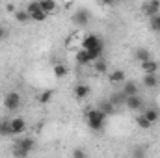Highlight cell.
<instances>
[{
  "label": "cell",
  "mask_w": 160,
  "mask_h": 158,
  "mask_svg": "<svg viewBox=\"0 0 160 158\" xmlns=\"http://www.w3.org/2000/svg\"><path fill=\"white\" fill-rule=\"evenodd\" d=\"M106 119H108V116H106L101 108H93V110H89V112L86 114V123H88V126H89L91 130H97V132L106 126Z\"/></svg>",
  "instance_id": "obj_1"
},
{
  "label": "cell",
  "mask_w": 160,
  "mask_h": 158,
  "mask_svg": "<svg viewBox=\"0 0 160 158\" xmlns=\"http://www.w3.org/2000/svg\"><path fill=\"white\" fill-rule=\"evenodd\" d=\"M34 149H36V141H34L32 138H21V140L15 141L13 155H15V156H28Z\"/></svg>",
  "instance_id": "obj_2"
},
{
  "label": "cell",
  "mask_w": 160,
  "mask_h": 158,
  "mask_svg": "<svg viewBox=\"0 0 160 158\" xmlns=\"http://www.w3.org/2000/svg\"><path fill=\"white\" fill-rule=\"evenodd\" d=\"M21 104H22V99H21V95L17 91L6 93V97H4V108L8 112H17L21 108Z\"/></svg>",
  "instance_id": "obj_3"
},
{
  "label": "cell",
  "mask_w": 160,
  "mask_h": 158,
  "mask_svg": "<svg viewBox=\"0 0 160 158\" xmlns=\"http://www.w3.org/2000/svg\"><path fill=\"white\" fill-rule=\"evenodd\" d=\"M89 21H91V13H89V9H86V7H80V9H77V11L73 13V22H75L77 26H88Z\"/></svg>",
  "instance_id": "obj_4"
},
{
  "label": "cell",
  "mask_w": 160,
  "mask_h": 158,
  "mask_svg": "<svg viewBox=\"0 0 160 158\" xmlns=\"http://www.w3.org/2000/svg\"><path fill=\"white\" fill-rule=\"evenodd\" d=\"M82 48H86V50H93V48H104V43L102 39L99 37V36H95V34H89V36H86L84 41H82Z\"/></svg>",
  "instance_id": "obj_5"
},
{
  "label": "cell",
  "mask_w": 160,
  "mask_h": 158,
  "mask_svg": "<svg viewBox=\"0 0 160 158\" xmlns=\"http://www.w3.org/2000/svg\"><path fill=\"white\" fill-rule=\"evenodd\" d=\"M125 104L128 110L132 112H140L143 108V99L140 95H130V97H125Z\"/></svg>",
  "instance_id": "obj_6"
},
{
  "label": "cell",
  "mask_w": 160,
  "mask_h": 158,
  "mask_svg": "<svg viewBox=\"0 0 160 158\" xmlns=\"http://www.w3.org/2000/svg\"><path fill=\"white\" fill-rule=\"evenodd\" d=\"M142 11L147 15V17H153L160 13V0H147L143 6H142Z\"/></svg>",
  "instance_id": "obj_7"
},
{
  "label": "cell",
  "mask_w": 160,
  "mask_h": 158,
  "mask_svg": "<svg viewBox=\"0 0 160 158\" xmlns=\"http://www.w3.org/2000/svg\"><path fill=\"white\" fill-rule=\"evenodd\" d=\"M138 91H140V87H138V84H136L134 80H125V82H123L121 93H123L125 97H130V95H138Z\"/></svg>",
  "instance_id": "obj_8"
},
{
  "label": "cell",
  "mask_w": 160,
  "mask_h": 158,
  "mask_svg": "<svg viewBox=\"0 0 160 158\" xmlns=\"http://www.w3.org/2000/svg\"><path fill=\"white\" fill-rule=\"evenodd\" d=\"M142 84L147 87V89H155V87H158L160 86V77L157 73H147L143 80H142Z\"/></svg>",
  "instance_id": "obj_9"
},
{
  "label": "cell",
  "mask_w": 160,
  "mask_h": 158,
  "mask_svg": "<svg viewBox=\"0 0 160 158\" xmlns=\"http://www.w3.org/2000/svg\"><path fill=\"white\" fill-rule=\"evenodd\" d=\"M11 130H13L15 136H21L26 130V121L22 117H13L11 119Z\"/></svg>",
  "instance_id": "obj_10"
},
{
  "label": "cell",
  "mask_w": 160,
  "mask_h": 158,
  "mask_svg": "<svg viewBox=\"0 0 160 158\" xmlns=\"http://www.w3.org/2000/svg\"><path fill=\"white\" fill-rule=\"evenodd\" d=\"M140 67H142V71L147 75V73H158V67H160V63L158 62H155V60H145V62H142L140 63Z\"/></svg>",
  "instance_id": "obj_11"
},
{
  "label": "cell",
  "mask_w": 160,
  "mask_h": 158,
  "mask_svg": "<svg viewBox=\"0 0 160 158\" xmlns=\"http://www.w3.org/2000/svg\"><path fill=\"white\" fill-rule=\"evenodd\" d=\"M89 93H91V89H89V86H88V84H78V86L75 87V97H77L78 101L88 99V97H89Z\"/></svg>",
  "instance_id": "obj_12"
},
{
  "label": "cell",
  "mask_w": 160,
  "mask_h": 158,
  "mask_svg": "<svg viewBox=\"0 0 160 158\" xmlns=\"http://www.w3.org/2000/svg\"><path fill=\"white\" fill-rule=\"evenodd\" d=\"M0 136H2V138L13 136V130H11V119H0Z\"/></svg>",
  "instance_id": "obj_13"
},
{
  "label": "cell",
  "mask_w": 160,
  "mask_h": 158,
  "mask_svg": "<svg viewBox=\"0 0 160 158\" xmlns=\"http://www.w3.org/2000/svg\"><path fill=\"white\" fill-rule=\"evenodd\" d=\"M108 80L112 82V84H123L127 77H125V71H121V69H114L110 75H108Z\"/></svg>",
  "instance_id": "obj_14"
},
{
  "label": "cell",
  "mask_w": 160,
  "mask_h": 158,
  "mask_svg": "<svg viewBox=\"0 0 160 158\" xmlns=\"http://www.w3.org/2000/svg\"><path fill=\"white\" fill-rule=\"evenodd\" d=\"M142 114H143L145 117L149 119L153 125H155V123H157V121L160 119V110H157V108H147V110H143Z\"/></svg>",
  "instance_id": "obj_15"
},
{
  "label": "cell",
  "mask_w": 160,
  "mask_h": 158,
  "mask_svg": "<svg viewBox=\"0 0 160 158\" xmlns=\"http://www.w3.org/2000/svg\"><path fill=\"white\" fill-rule=\"evenodd\" d=\"M15 19H17L21 24H26L28 21H32V19H30V13H28L26 9H15Z\"/></svg>",
  "instance_id": "obj_16"
},
{
  "label": "cell",
  "mask_w": 160,
  "mask_h": 158,
  "mask_svg": "<svg viewBox=\"0 0 160 158\" xmlns=\"http://www.w3.org/2000/svg\"><path fill=\"white\" fill-rule=\"evenodd\" d=\"M136 125H138V126H140V128H142V130H149V128H151V126H153V123H151V121H149V119L145 117V116H143V114H140V116H138V117H136Z\"/></svg>",
  "instance_id": "obj_17"
},
{
  "label": "cell",
  "mask_w": 160,
  "mask_h": 158,
  "mask_svg": "<svg viewBox=\"0 0 160 158\" xmlns=\"http://www.w3.org/2000/svg\"><path fill=\"white\" fill-rule=\"evenodd\" d=\"M39 4H41V9L47 11V13H52V11H56V7H58L54 0H39Z\"/></svg>",
  "instance_id": "obj_18"
},
{
  "label": "cell",
  "mask_w": 160,
  "mask_h": 158,
  "mask_svg": "<svg viewBox=\"0 0 160 158\" xmlns=\"http://www.w3.org/2000/svg\"><path fill=\"white\" fill-rule=\"evenodd\" d=\"M149 28H151L153 32L160 34V13L153 15V17H149Z\"/></svg>",
  "instance_id": "obj_19"
},
{
  "label": "cell",
  "mask_w": 160,
  "mask_h": 158,
  "mask_svg": "<svg viewBox=\"0 0 160 158\" xmlns=\"http://www.w3.org/2000/svg\"><path fill=\"white\" fill-rule=\"evenodd\" d=\"M134 58L142 63V62H145V60H149V58H151V52H149L147 48H138V50L134 52Z\"/></svg>",
  "instance_id": "obj_20"
},
{
  "label": "cell",
  "mask_w": 160,
  "mask_h": 158,
  "mask_svg": "<svg viewBox=\"0 0 160 158\" xmlns=\"http://www.w3.org/2000/svg\"><path fill=\"white\" fill-rule=\"evenodd\" d=\"M99 108H101V110H102L106 116H114V114H116V104H114L112 101H106V102H102Z\"/></svg>",
  "instance_id": "obj_21"
},
{
  "label": "cell",
  "mask_w": 160,
  "mask_h": 158,
  "mask_svg": "<svg viewBox=\"0 0 160 158\" xmlns=\"http://www.w3.org/2000/svg\"><path fill=\"white\" fill-rule=\"evenodd\" d=\"M52 71H54V75H56V78H63V77L67 75V67H65L63 63H56Z\"/></svg>",
  "instance_id": "obj_22"
},
{
  "label": "cell",
  "mask_w": 160,
  "mask_h": 158,
  "mask_svg": "<svg viewBox=\"0 0 160 158\" xmlns=\"http://www.w3.org/2000/svg\"><path fill=\"white\" fill-rule=\"evenodd\" d=\"M47 11H43V9H38V11H34V13H30V19L32 21H36V22H43L45 19H47Z\"/></svg>",
  "instance_id": "obj_23"
},
{
  "label": "cell",
  "mask_w": 160,
  "mask_h": 158,
  "mask_svg": "<svg viewBox=\"0 0 160 158\" xmlns=\"http://www.w3.org/2000/svg\"><path fill=\"white\" fill-rule=\"evenodd\" d=\"M93 67H95V71H97V73H106V69H108L106 62H104V60H101V58L93 62Z\"/></svg>",
  "instance_id": "obj_24"
},
{
  "label": "cell",
  "mask_w": 160,
  "mask_h": 158,
  "mask_svg": "<svg viewBox=\"0 0 160 158\" xmlns=\"http://www.w3.org/2000/svg\"><path fill=\"white\" fill-rule=\"evenodd\" d=\"M77 62H78L80 65H86V63H89V58H88V50H86V48L78 50V54H77Z\"/></svg>",
  "instance_id": "obj_25"
},
{
  "label": "cell",
  "mask_w": 160,
  "mask_h": 158,
  "mask_svg": "<svg viewBox=\"0 0 160 158\" xmlns=\"http://www.w3.org/2000/svg\"><path fill=\"white\" fill-rule=\"evenodd\" d=\"M52 95H54V91H52V89H47V91H43V93L39 95V102H41V104H47V102H50Z\"/></svg>",
  "instance_id": "obj_26"
},
{
  "label": "cell",
  "mask_w": 160,
  "mask_h": 158,
  "mask_svg": "<svg viewBox=\"0 0 160 158\" xmlns=\"http://www.w3.org/2000/svg\"><path fill=\"white\" fill-rule=\"evenodd\" d=\"M110 101H112V102L116 104V108H118L119 104H125V95H123V93H116V95L110 97Z\"/></svg>",
  "instance_id": "obj_27"
},
{
  "label": "cell",
  "mask_w": 160,
  "mask_h": 158,
  "mask_svg": "<svg viewBox=\"0 0 160 158\" xmlns=\"http://www.w3.org/2000/svg\"><path fill=\"white\" fill-rule=\"evenodd\" d=\"M73 156L75 158H84L86 156V151H82V149H75V151H73Z\"/></svg>",
  "instance_id": "obj_28"
},
{
  "label": "cell",
  "mask_w": 160,
  "mask_h": 158,
  "mask_svg": "<svg viewBox=\"0 0 160 158\" xmlns=\"http://www.w3.org/2000/svg\"><path fill=\"white\" fill-rule=\"evenodd\" d=\"M6 37H8V30L4 26H0V41H4Z\"/></svg>",
  "instance_id": "obj_29"
},
{
  "label": "cell",
  "mask_w": 160,
  "mask_h": 158,
  "mask_svg": "<svg viewBox=\"0 0 160 158\" xmlns=\"http://www.w3.org/2000/svg\"><path fill=\"white\" fill-rule=\"evenodd\" d=\"M101 2H102L104 6H114V4H116L118 0H101Z\"/></svg>",
  "instance_id": "obj_30"
},
{
  "label": "cell",
  "mask_w": 160,
  "mask_h": 158,
  "mask_svg": "<svg viewBox=\"0 0 160 158\" xmlns=\"http://www.w3.org/2000/svg\"><path fill=\"white\" fill-rule=\"evenodd\" d=\"M118 2H128V0H118Z\"/></svg>",
  "instance_id": "obj_31"
},
{
  "label": "cell",
  "mask_w": 160,
  "mask_h": 158,
  "mask_svg": "<svg viewBox=\"0 0 160 158\" xmlns=\"http://www.w3.org/2000/svg\"><path fill=\"white\" fill-rule=\"evenodd\" d=\"M158 75H160V67H158Z\"/></svg>",
  "instance_id": "obj_32"
}]
</instances>
